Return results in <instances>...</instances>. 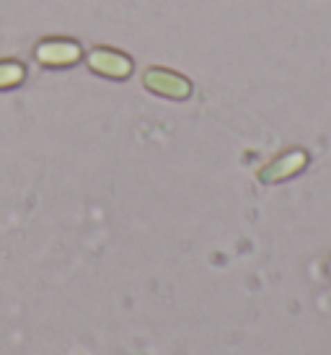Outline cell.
Listing matches in <instances>:
<instances>
[{"label":"cell","mask_w":331,"mask_h":355,"mask_svg":"<svg viewBox=\"0 0 331 355\" xmlns=\"http://www.w3.org/2000/svg\"><path fill=\"white\" fill-rule=\"evenodd\" d=\"M143 86L145 91L150 94H156V96H163V99H171V101H184L192 96V80L181 76L179 70H171V68H147L143 73Z\"/></svg>","instance_id":"cell-1"},{"label":"cell","mask_w":331,"mask_h":355,"mask_svg":"<svg viewBox=\"0 0 331 355\" xmlns=\"http://www.w3.org/2000/svg\"><path fill=\"white\" fill-rule=\"evenodd\" d=\"M34 58L44 68H73L83 60V47H80V42L68 40V37H49L34 47Z\"/></svg>","instance_id":"cell-2"},{"label":"cell","mask_w":331,"mask_h":355,"mask_svg":"<svg viewBox=\"0 0 331 355\" xmlns=\"http://www.w3.org/2000/svg\"><path fill=\"white\" fill-rule=\"evenodd\" d=\"M86 65L91 73H96L101 78L109 80H127L135 70V62L129 55L114 50V47H93V50L83 55Z\"/></svg>","instance_id":"cell-3"},{"label":"cell","mask_w":331,"mask_h":355,"mask_svg":"<svg viewBox=\"0 0 331 355\" xmlns=\"http://www.w3.org/2000/svg\"><path fill=\"white\" fill-rule=\"evenodd\" d=\"M305 166H308V153H305V150H287L283 156L272 158V161L259 171V179L267 182V184L287 182V179L298 177Z\"/></svg>","instance_id":"cell-4"},{"label":"cell","mask_w":331,"mask_h":355,"mask_svg":"<svg viewBox=\"0 0 331 355\" xmlns=\"http://www.w3.org/2000/svg\"><path fill=\"white\" fill-rule=\"evenodd\" d=\"M26 80V65L19 60H0V91L16 89Z\"/></svg>","instance_id":"cell-5"},{"label":"cell","mask_w":331,"mask_h":355,"mask_svg":"<svg viewBox=\"0 0 331 355\" xmlns=\"http://www.w3.org/2000/svg\"><path fill=\"white\" fill-rule=\"evenodd\" d=\"M329 275H331V265H329Z\"/></svg>","instance_id":"cell-6"}]
</instances>
